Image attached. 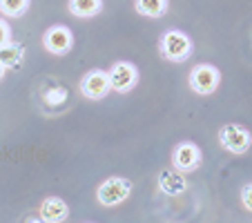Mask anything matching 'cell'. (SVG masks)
<instances>
[{
    "label": "cell",
    "mask_w": 252,
    "mask_h": 223,
    "mask_svg": "<svg viewBox=\"0 0 252 223\" xmlns=\"http://www.w3.org/2000/svg\"><path fill=\"white\" fill-rule=\"evenodd\" d=\"M188 85L194 94L199 96H210L219 90L221 85V71L219 67L210 65V63H201V65L192 67L190 76H188Z\"/></svg>",
    "instance_id": "obj_3"
},
{
    "label": "cell",
    "mask_w": 252,
    "mask_h": 223,
    "mask_svg": "<svg viewBox=\"0 0 252 223\" xmlns=\"http://www.w3.org/2000/svg\"><path fill=\"white\" fill-rule=\"evenodd\" d=\"M158 190L167 196H181L183 192H188V179L183 172L179 170H163L158 174Z\"/></svg>",
    "instance_id": "obj_10"
},
{
    "label": "cell",
    "mask_w": 252,
    "mask_h": 223,
    "mask_svg": "<svg viewBox=\"0 0 252 223\" xmlns=\"http://www.w3.org/2000/svg\"><path fill=\"white\" fill-rule=\"evenodd\" d=\"M219 143L225 152L234 157H243L252 145V134L248 127L239 123H225L219 127Z\"/></svg>",
    "instance_id": "obj_4"
},
{
    "label": "cell",
    "mask_w": 252,
    "mask_h": 223,
    "mask_svg": "<svg viewBox=\"0 0 252 223\" xmlns=\"http://www.w3.org/2000/svg\"><path fill=\"white\" fill-rule=\"evenodd\" d=\"M170 0H134V9L136 14L145 18H163L167 14Z\"/></svg>",
    "instance_id": "obj_13"
},
{
    "label": "cell",
    "mask_w": 252,
    "mask_h": 223,
    "mask_svg": "<svg viewBox=\"0 0 252 223\" xmlns=\"http://www.w3.org/2000/svg\"><path fill=\"white\" fill-rule=\"evenodd\" d=\"M67 96H69V92H67L65 87L54 85V87H49V90L43 94V100L47 105H52V107H58V105L67 103Z\"/></svg>",
    "instance_id": "obj_15"
},
{
    "label": "cell",
    "mask_w": 252,
    "mask_h": 223,
    "mask_svg": "<svg viewBox=\"0 0 252 223\" xmlns=\"http://www.w3.org/2000/svg\"><path fill=\"white\" fill-rule=\"evenodd\" d=\"M38 219L45 223H63L69 219V205L61 196H47L38 205Z\"/></svg>",
    "instance_id": "obj_9"
},
{
    "label": "cell",
    "mask_w": 252,
    "mask_h": 223,
    "mask_svg": "<svg viewBox=\"0 0 252 223\" xmlns=\"http://www.w3.org/2000/svg\"><path fill=\"white\" fill-rule=\"evenodd\" d=\"M107 76H110V85H112V92L116 94H129L134 87L138 85V67L129 61H116L114 65L110 67L107 71Z\"/></svg>",
    "instance_id": "obj_6"
},
{
    "label": "cell",
    "mask_w": 252,
    "mask_h": 223,
    "mask_svg": "<svg viewBox=\"0 0 252 223\" xmlns=\"http://www.w3.org/2000/svg\"><path fill=\"white\" fill-rule=\"evenodd\" d=\"M7 43H11V27L5 18H0V47Z\"/></svg>",
    "instance_id": "obj_17"
},
{
    "label": "cell",
    "mask_w": 252,
    "mask_h": 223,
    "mask_svg": "<svg viewBox=\"0 0 252 223\" xmlns=\"http://www.w3.org/2000/svg\"><path fill=\"white\" fill-rule=\"evenodd\" d=\"M43 47L54 56H67L74 47V33L67 25H52L43 33Z\"/></svg>",
    "instance_id": "obj_7"
},
{
    "label": "cell",
    "mask_w": 252,
    "mask_h": 223,
    "mask_svg": "<svg viewBox=\"0 0 252 223\" xmlns=\"http://www.w3.org/2000/svg\"><path fill=\"white\" fill-rule=\"evenodd\" d=\"M241 205L248 212H252V181L241 188Z\"/></svg>",
    "instance_id": "obj_16"
},
{
    "label": "cell",
    "mask_w": 252,
    "mask_h": 223,
    "mask_svg": "<svg viewBox=\"0 0 252 223\" xmlns=\"http://www.w3.org/2000/svg\"><path fill=\"white\" fill-rule=\"evenodd\" d=\"M203 163V152L201 147L192 141H181L172 147V167L183 174H190V172H196Z\"/></svg>",
    "instance_id": "obj_5"
},
{
    "label": "cell",
    "mask_w": 252,
    "mask_h": 223,
    "mask_svg": "<svg viewBox=\"0 0 252 223\" xmlns=\"http://www.w3.org/2000/svg\"><path fill=\"white\" fill-rule=\"evenodd\" d=\"M132 194V181L125 176H110L96 188V201L103 208H116Z\"/></svg>",
    "instance_id": "obj_2"
},
{
    "label": "cell",
    "mask_w": 252,
    "mask_h": 223,
    "mask_svg": "<svg viewBox=\"0 0 252 223\" xmlns=\"http://www.w3.org/2000/svg\"><path fill=\"white\" fill-rule=\"evenodd\" d=\"M194 52V43L181 29H165L158 40V54L167 63H186Z\"/></svg>",
    "instance_id": "obj_1"
},
{
    "label": "cell",
    "mask_w": 252,
    "mask_h": 223,
    "mask_svg": "<svg viewBox=\"0 0 252 223\" xmlns=\"http://www.w3.org/2000/svg\"><path fill=\"white\" fill-rule=\"evenodd\" d=\"M67 9L76 18H94L103 11V0H69Z\"/></svg>",
    "instance_id": "obj_11"
},
{
    "label": "cell",
    "mask_w": 252,
    "mask_h": 223,
    "mask_svg": "<svg viewBox=\"0 0 252 223\" xmlns=\"http://www.w3.org/2000/svg\"><path fill=\"white\" fill-rule=\"evenodd\" d=\"M78 90L85 96L87 100H103L105 96L112 92L110 85V76L105 69H90L87 74H83L81 83H78Z\"/></svg>",
    "instance_id": "obj_8"
},
{
    "label": "cell",
    "mask_w": 252,
    "mask_h": 223,
    "mask_svg": "<svg viewBox=\"0 0 252 223\" xmlns=\"http://www.w3.org/2000/svg\"><path fill=\"white\" fill-rule=\"evenodd\" d=\"M0 63L7 67V69H18L25 63V47L20 43H7L0 47Z\"/></svg>",
    "instance_id": "obj_12"
},
{
    "label": "cell",
    "mask_w": 252,
    "mask_h": 223,
    "mask_svg": "<svg viewBox=\"0 0 252 223\" xmlns=\"http://www.w3.org/2000/svg\"><path fill=\"white\" fill-rule=\"evenodd\" d=\"M32 0H0V14L7 18H20L27 14Z\"/></svg>",
    "instance_id": "obj_14"
},
{
    "label": "cell",
    "mask_w": 252,
    "mask_h": 223,
    "mask_svg": "<svg viewBox=\"0 0 252 223\" xmlns=\"http://www.w3.org/2000/svg\"><path fill=\"white\" fill-rule=\"evenodd\" d=\"M5 74H7V67L2 65V63H0V81H2V78H5Z\"/></svg>",
    "instance_id": "obj_18"
}]
</instances>
